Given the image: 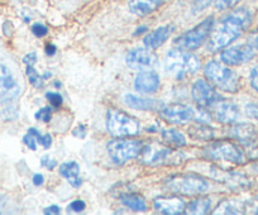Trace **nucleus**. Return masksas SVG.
Wrapping results in <instances>:
<instances>
[{
	"label": "nucleus",
	"instance_id": "nucleus-39",
	"mask_svg": "<svg viewBox=\"0 0 258 215\" xmlns=\"http://www.w3.org/2000/svg\"><path fill=\"white\" fill-rule=\"evenodd\" d=\"M37 142L39 143V145L43 146L44 148H48L49 146L52 145V137L49 134H46V135H41V137L38 138V140Z\"/></svg>",
	"mask_w": 258,
	"mask_h": 215
},
{
	"label": "nucleus",
	"instance_id": "nucleus-45",
	"mask_svg": "<svg viewBox=\"0 0 258 215\" xmlns=\"http://www.w3.org/2000/svg\"><path fill=\"white\" fill-rule=\"evenodd\" d=\"M145 31H147V28H146V27H142V28H138L137 32H136L135 34H141V33H143Z\"/></svg>",
	"mask_w": 258,
	"mask_h": 215
},
{
	"label": "nucleus",
	"instance_id": "nucleus-35",
	"mask_svg": "<svg viewBox=\"0 0 258 215\" xmlns=\"http://www.w3.org/2000/svg\"><path fill=\"white\" fill-rule=\"evenodd\" d=\"M85 207H86V204L83 201V200H75V201L71 202L70 206H69V209L74 212H80V211H83Z\"/></svg>",
	"mask_w": 258,
	"mask_h": 215
},
{
	"label": "nucleus",
	"instance_id": "nucleus-38",
	"mask_svg": "<svg viewBox=\"0 0 258 215\" xmlns=\"http://www.w3.org/2000/svg\"><path fill=\"white\" fill-rule=\"evenodd\" d=\"M23 62L26 63L27 66H33L34 63L37 62V55L34 53V52H32V53H28V55H26L23 57Z\"/></svg>",
	"mask_w": 258,
	"mask_h": 215
},
{
	"label": "nucleus",
	"instance_id": "nucleus-32",
	"mask_svg": "<svg viewBox=\"0 0 258 215\" xmlns=\"http://www.w3.org/2000/svg\"><path fill=\"white\" fill-rule=\"evenodd\" d=\"M23 142H24V145L29 148V150H32V151L37 150V138L34 137L33 134H31V133H27V134L24 135Z\"/></svg>",
	"mask_w": 258,
	"mask_h": 215
},
{
	"label": "nucleus",
	"instance_id": "nucleus-15",
	"mask_svg": "<svg viewBox=\"0 0 258 215\" xmlns=\"http://www.w3.org/2000/svg\"><path fill=\"white\" fill-rule=\"evenodd\" d=\"M214 108V117L215 119L223 124H233V123L238 122L240 117V112L238 109V106L235 104L229 103V101L220 100L215 105Z\"/></svg>",
	"mask_w": 258,
	"mask_h": 215
},
{
	"label": "nucleus",
	"instance_id": "nucleus-10",
	"mask_svg": "<svg viewBox=\"0 0 258 215\" xmlns=\"http://www.w3.org/2000/svg\"><path fill=\"white\" fill-rule=\"evenodd\" d=\"M191 95L195 103L203 108H212L220 100H223L222 95L213 88L212 84L205 80H197L191 89Z\"/></svg>",
	"mask_w": 258,
	"mask_h": 215
},
{
	"label": "nucleus",
	"instance_id": "nucleus-44",
	"mask_svg": "<svg viewBox=\"0 0 258 215\" xmlns=\"http://www.w3.org/2000/svg\"><path fill=\"white\" fill-rule=\"evenodd\" d=\"M46 53L48 56H53L56 53V47L53 44H47L46 46Z\"/></svg>",
	"mask_w": 258,
	"mask_h": 215
},
{
	"label": "nucleus",
	"instance_id": "nucleus-9",
	"mask_svg": "<svg viewBox=\"0 0 258 215\" xmlns=\"http://www.w3.org/2000/svg\"><path fill=\"white\" fill-rule=\"evenodd\" d=\"M205 155L213 160H224L238 165L244 162L243 151L229 140H219V142L210 143L205 148Z\"/></svg>",
	"mask_w": 258,
	"mask_h": 215
},
{
	"label": "nucleus",
	"instance_id": "nucleus-37",
	"mask_svg": "<svg viewBox=\"0 0 258 215\" xmlns=\"http://www.w3.org/2000/svg\"><path fill=\"white\" fill-rule=\"evenodd\" d=\"M250 84H252L253 89L258 93V66L250 71Z\"/></svg>",
	"mask_w": 258,
	"mask_h": 215
},
{
	"label": "nucleus",
	"instance_id": "nucleus-16",
	"mask_svg": "<svg viewBox=\"0 0 258 215\" xmlns=\"http://www.w3.org/2000/svg\"><path fill=\"white\" fill-rule=\"evenodd\" d=\"M160 78L153 71H142L136 76L135 88L138 93L155 94L160 89Z\"/></svg>",
	"mask_w": 258,
	"mask_h": 215
},
{
	"label": "nucleus",
	"instance_id": "nucleus-46",
	"mask_svg": "<svg viewBox=\"0 0 258 215\" xmlns=\"http://www.w3.org/2000/svg\"><path fill=\"white\" fill-rule=\"evenodd\" d=\"M49 76H51V73H46V74H44V75H43V79H48Z\"/></svg>",
	"mask_w": 258,
	"mask_h": 215
},
{
	"label": "nucleus",
	"instance_id": "nucleus-14",
	"mask_svg": "<svg viewBox=\"0 0 258 215\" xmlns=\"http://www.w3.org/2000/svg\"><path fill=\"white\" fill-rule=\"evenodd\" d=\"M162 117L173 124H186L197 118L195 110L187 105H171L162 110Z\"/></svg>",
	"mask_w": 258,
	"mask_h": 215
},
{
	"label": "nucleus",
	"instance_id": "nucleus-42",
	"mask_svg": "<svg viewBox=\"0 0 258 215\" xmlns=\"http://www.w3.org/2000/svg\"><path fill=\"white\" fill-rule=\"evenodd\" d=\"M59 206H57V205H51V206L46 207V210H44V214H59Z\"/></svg>",
	"mask_w": 258,
	"mask_h": 215
},
{
	"label": "nucleus",
	"instance_id": "nucleus-3",
	"mask_svg": "<svg viewBox=\"0 0 258 215\" xmlns=\"http://www.w3.org/2000/svg\"><path fill=\"white\" fill-rule=\"evenodd\" d=\"M205 78L218 89L227 93H237L239 90V78L230 68L225 67L217 61L208 62L204 68Z\"/></svg>",
	"mask_w": 258,
	"mask_h": 215
},
{
	"label": "nucleus",
	"instance_id": "nucleus-31",
	"mask_svg": "<svg viewBox=\"0 0 258 215\" xmlns=\"http://www.w3.org/2000/svg\"><path fill=\"white\" fill-rule=\"evenodd\" d=\"M46 98L47 100L49 101V104H51L52 106H54V108H58L62 104V96L59 95L58 93H52V91L51 93H47Z\"/></svg>",
	"mask_w": 258,
	"mask_h": 215
},
{
	"label": "nucleus",
	"instance_id": "nucleus-4",
	"mask_svg": "<svg viewBox=\"0 0 258 215\" xmlns=\"http://www.w3.org/2000/svg\"><path fill=\"white\" fill-rule=\"evenodd\" d=\"M171 191L182 195H198L209 190V182L198 175H177L170 177L166 182Z\"/></svg>",
	"mask_w": 258,
	"mask_h": 215
},
{
	"label": "nucleus",
	"instance_id": "nucleus-19",
	"mask_svg": "<svg viewBox=\"0 0 258 215\" xmlns=\"http://www.w3.org/2000/svg\"><path fill=\"white\" fill-rule=\"evenodd\" d=\"M163 0H129L128 8L136 16H147L155 12Z\"/></svg>",
	"mask_w": 258,
	"mask_h": 215
},
{
	"label": "nucleus",
	"instance_id": "nucleus-6",
	"mask_svg": "<svg viewBox=\"0 0 258 215\" xmlns=\"http://www.w3.org/2000/svg\"><path fill=\"white\" fill-rule=\"evenodd\" d=\"M106 150L114 164L123 165L140 156L142 145L135 139H113L108 143Z\"/></svg>",
	"mask_w": 258,
	"mask_h": 215
},
{
	"label": "nucleus",
	"instance_id": "nucleus-24",
	"mask_svg": "<svg viewBox=\"0 0 258 215\" xmlns=\"http://www.w3.org/2000/svg\"><path fill=\"white\" fill-rule=\"evenodd\" d=\"M245 204L237 200H225L218 206L214 214H242L244 212Z\"/></svg>",
	"mask_w": 258,
	"mask_h": 215
},
{
	"label": "nucleus",
	"instance_id": "nucleus-41",
	"mask_svg": "<svg viewBox=\"0 0 258 215\" xmlns=\"http://www.w3.org/2000/svg\"><path fill=\"white\" fill-rule=\"evenodd\" d=\"M250 209V211L254 212V214H258V199H253L252 201L248 202V206L245 205V209Z\"/></svg>",
	"mask_w": 258,
	"mask_h": 215
},
{
	"label": "nucleus",
	"instance_id": "nucleus-28",
	"mask_svg": "<svg viewBox=\"0 0 258 215\" xmlns=\"http://www.w3.org/2000/svg\"><path fill=\"white\" fill-rule=\"evenodd\" d=\"M26 73H27V76H28L29 83H31L34 88L41 89L42 86H43V78H42V76L34 70L33 66H27Z\"/></svg>",
	"mask_w": 258,
	"mask_h": 215
},
{
	"label": "nucleus",
	"instance_id": "nucleus-43",
	"mask_svg": "<svg viewBox=\"0 0 258 215\" xmlns=\"http://www.w3.org/2000/svg\"><path fill=\"white\" fill-rule=\"evenodd\" d=\"M43 181H44V179L41 174H36L33 176V184L36 185V186H41V185L43 184Z\"/></svg>",
	"mask_w": 258,
	"mask_h": 215
},
{
	"label": "nucleus",
	"instance_id": "nucleus-1",
	"mask_svg": "<svg viewBox=\"0 0 258 215\" xmlns=\"http://www.w3.org/2000/svg\"><path fill=\"white\" fill-rule=\"evenodd\" d=\"M252 23V14L248 9L239 8L233 11L222 19L215 28L209 42V49L220 51L242 36Z\"/></svg>",
	"mask_w": 258,
	"mask_h": 215
},
{
	"label": "nucleus",
	"instance_id": "nucleus-20",
	"mask_svg": "<svg viewBox=\"0 0 258 215\" xmlns=\"http://www.w3.org/2000/svg\"><path fill=\"white\" fill-rule=\"evenodd\" d=\"M172 31L173 28L170 26L160 27V28L151 32L150 34H147L145 37V44L148 48H158V47L162 46L167 41V38L171 36Z\"/></svg>",
	"mask_w": 258,
	"mask_h": 215
},
{
	"label": "nucleus",
	"instance_id": "nucleus-5",
	"mask_svg": "<svg viewBox=\"0 0 258 215\" xmlns=\"http://www.w3.org/2000/svg\"><path fill=\"white\" fill-rule=\"evenodd\" d=\"M106 129L115 137H128L140 133L141 125L135 118L120 110H110L108 112L106 119Z\"/></svg>",
	"mask_w": 258,
	"mask_h": 215
},
{
	"label": "nucleus",
	"instance_id": "nucleus-29",
	"mask_svg": "<svg viewBox=\"0 0 258 215\" xmlns=\"http://www.w3.org/2000/svg\"><path fill=\"white\" fill-rule=\"evenodd\" d=\"M239 2L240 0H215V8L218 11H225V9H229L232 7H234Z\"/></svg>",
	"mask_w": 258,
	"mask_h": 215
},
{
	"label": "nucleus",
	"instance_id": "nucleus-21",
	"mask_svg": "<svg viewBox=\"0 0 258 215\" xmlns=\"http://www.w3.org/2000/svg\"><path fill=\"white\" fill-rule=\"evenodd\" d=\"M59 174L68 180L69 184L73 187H80L83 185V180L79 176L80 174V166L76 162H64L59 166Z\"/></svg>",
	"mask_w": 258,
	"mask_h": 215
},
{
	"label": "nucleus",
	"instance_id": "nucleus-17",
	"mask_svg": "<svg viewBox=\"0 0 258 215\" xmlns=\"http://www.w3.org/2000/svg\"><path fill=\"white\" fill-rule=\"evenodd\" d=\"M153 207L163 214L177 215L185 211L186 205L180 197H158L153 202Z\"/></svg>",
	"mask_w": 258,
	"mask_h": 215
},
{
	"label": "nucleus",
	"instance_id": "nucleus-25",
	"mask_svg": "<svg viewBox=\"0 0 258 215\" xmlns=\"http://www.w3.org/2000/svg\"><path fill=\"white\" fill-rule=\"evenodd\" d=\"M210 206H212V201L210 199H207V197H203V199H197L191 201L188 204L187 209V214H195V215H200V214H207L209 211Z\"/></svg>",
	"mask_w": 258,
	"mask_h": 215
},
{
	"label": "nucleus",
	"instance_id": "nucleus-27",
	"mask_svg": "<svg viewBox=\"0 0 258 215\" xmlns=\"http://www.w3.org/2000/svg\"><path fill=\"white\" fill-rule=\"evenodd\" d=\"M188 133L195 139H210V138L214 137V132L210 128L203 127V125H194L188 130Z\"/></svg>",
	"mask_w": 258,
	"mask_h": 215
},
{
	"label": "nucleus",
	"instance_id": "nucleus-7",
	"mask_svg": "<svg viewBox=\"0 0 258 215\" xmlns=\"http://www.w3.org/2000/svg\"><path fill=\"white\" fill-rule=\"evenodd\" d=\"M141 158L143 164L157 165V164H181L183 161V155L175 152L168 147L160 145H151L142 148Z\"/></svg>",
	"mask_w": 258,
	"mask_h": 215
},
{
	"label": "nucleus",
	"instance_id": "nucleus-30",
	"mask_svg": "<svg viewBox=\"0 0 258 215\" xmlns=\"http://www.w3.org/2000/svg\"><path fill=\"white\" fill-rule=\"evenodd\" d=\"M36 119L42 120V122H49L51 119V108L49 106H44L42 109H39L38 112L36 113Z\"/></svg>",
	"mask_w": 258,
	"mask_h": 215
},
{
	"label": "nucleus",
	"instance_id": "nucleus-12",
	"mask_svg": "<svg viewBox=\"0 0 258 215\" xmlns=\"http://www.w3.org/2000/svg\"><path fill=\"white\" fill-rule=\"evenodd\" d=\"M254 48L249 44H238L224 49L220 53V60L228 66H239L247 63L254 57Z\"/></svg>",
	"mask_w": 258,
	"mask_h": 215
},
{
	"label": "nucleus",
	"instance_id": "nucleus-2",
	"mask_svg": "<svg viewBox=\"0 0 258 215\" xmlns=\"http://www.w3.org/2000/svg\"><path fill=\"white\" fill-rule=\"evenodd\" d=\"M200 68V61L190 52L171 49L165 57V70L175 79H183L192 75Z\"/></svg>",
	"mask_w": 258,
	"mask_h": 215
},
{
	"label": "nucleus",
	"instance_id": "nucleus-33",
	"mask_svg": "<svg viewBox=\"0 0 258 215\" xmlns=\"http://www.w3.org/2000/svg\"><path fill=\"white\" fill-rule=\"evenodd\" d=\"M245 113L248 117L258 120V104H248L245 105Z\"/></svg>",
	"mask_w": 258,
	"mask_h": 215
},
{
	"label": "nucleus",
	"instance_id": "nucleus-23",
	"mask_svg": "<svg viewBox=\"0 0 258 215\" xmlns=\"http://www.w3.org/2000/svg\"><path fill=\"white\" fill-rule=\"evenodd\" d=\"M121 202L124 206L129 207L133 211H146L147 210V204H146L145 199L140 195L135 194H126L120 197Z\"/></svg>",
	"mask_w": 258,
	"mask_h": 215
},
{
	"label": "nucleus",
	"instance_id": "nucleus-26",
	"mask_svg": "<svg viewBox=\"0 0 258 215\" xmlns=\"http://www.w3.org/2000/svg\"><path fill=\"white\" fill-rule=\"evenodd\" d=\"M162 138L165 142H167L168 145L175 146V147H182L186 145V138L185 135L181 132L176 129H163L162 130Z\"/></svg>",
	"mask_w": 258,
	"mask_h": 215
},
{
	"label": "nucleus",
	"instance_id": "nucleus-47",
	"mask_svg": "<svg viewBox=\"0 0 258 215\" xmlns=\"http://www.w3.org/2000/svg\"><path fill=\"white\" fill-rule=\"evenodd\" d=\"M254 47H257L258 48V36L254 38Z\"/></svg>",
	"mask_w": 258,
	"mask_h": 215
},
{
	"label": "nucleus",
	"instance_id": "nucleus-13",
	"mask_svg": "<svg viewBox=\"0 0 258 215\" xmlns=\"http://www.w3.org/2000/svg\"><path fill=\"white\" fill-rule=\"evenodd\" d=\"M126 65L135 70H145L157 65V56L150 48H136L125 57Z\"/></svg>",
	"mask_w": 258,
	"mask_h": 215
},
{
	"label": "nucleus",
	"instance_id": "nucleus-36",
	"mask_svg": "<svg viewBox=\"0 0 258 215\" xmlns=\"http://www.w3.org/2000/svg\"><path fill=\"white\" fill-rule=\"evenodd\" d=\"M41 165H42V166L47 167L48 170H53L54 167L57 166V162L54 160H52L49 156H43V157H42V160H41Z\"/></svg>",
	"mask_w": 258,
	"mask_h": 215
},
{
	"label": "nucleus",
	"instance_id": "nucleus-34",
	"mask_svg": "<svg viewBox=\"0 0 258 215\" xmlns=\"http://www.w3.org/2000/svg\"><path fill=\"white\" fill-rule=\"evenodd\" d=\"M32 32H33V34L36 37H44L48 33V29H47V27H44L43 24H34V26L32 27Z\"/></svg>",
	"mask_w": 258,
	"mask_h": 215
},
{
	"label": "nucleus",
	"instance_id": "nucleus-8",
	"mask_svg": "<svg viewBox=\"0 0 258 215\" xmlns=\"http://www.w3.org/2000/svg\"><path fill=\"white\" fill-rule=\"evenodd\" d=\"M213 24H214L213 18L205 19L202 23L198 24L195 28L186 32L180 38L176 39L175 44H177L180 48L187 49V51H194V49L199 48L209 37L210 32L213 29Z\"/></svg>",
	"mask_w": 258,
	"mask_h": 215
},
{
	"label": "nucleus",
	"instance_id": "nucleus-40",
	"mask_svg": "<svg viewBox=\"0 0 258 215\" xmlns=\"http://www.w3.org/2000/svg\"><path fill=\"white\" fill-rule=\"evenodd\" d=\"M74 135L78 138H85L86 135V129L84 125H79L75 130H74Z\"/></svg>",
	"mask_w": 258,
	"mask_h": 215
},
{
	"label": "nucleus",
	"instance_id": "nucleus-22",
	"mask_svg": "<svg viewBox=\"0 0 258 215\" xmlns=\"http://www.w3.org/2000/svg\"><path fill=\"white\" fill-rule=\"evenodd\" d=\"M230 134L237 138V139H239L242 143H244V145H250L257 137V132H255L254 127L252 124H248V123H240V124L233 127Z\"/></svg>",
	"mask_w": 258,
	"mask_h": 215
},
{
	"label": "nucleus",
	"instance_id": "nucleus-18",
	"mask_svg": "<svg viewBox=\"0 0 258 215\" xmlns=\"http://www.w3.org/2000/svg\"><path fill=\"white\" fill-rule=\"evenodd\" d=\"M124 103L129 108L137 110H158L163 108V103L152 98H140V96L126 94L124 96Z\"/></svg>",
	"mask_w": 258,
	"mask_h": 215
},
{
	"label": "nucleus",
	"instance_id": "nucleus-11",
	"mask_svg": "<svg viewBox=\"0 0 258 215\" xmlns=\"http://www.w3.org/2000/svg\"><path fill=\"white\" fill-rule=\"evenodd\" d=\"M21 94V86L12 71L0 65V104H8L16 100Z\"/></svg>",
	"mask_w": 258,
	"mask_h": 215
}]
</instances>
